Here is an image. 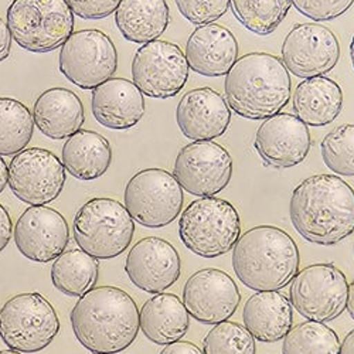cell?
<instances>
[{
    "mask_svg": "<svg viewBox=\"0 0 354 354\" xmlns=\"http://www.w3.org/2000/svg\"><path fill=\"white\" fill-rule=\"evenodd\" d=\"M292 225L317 245H336L354 232V189L335 174H315L293 190Z\"/></svg>",
    "mask_w": 354,
    "mask_h": 354,
    "instance_id": "cell-1",
    "label": "cell"
},
{
    "mask_svg": "<svg viewBox=\"0 0 354 354\" xmlns=\"http://www.w3.org/2000/svg\"><path fill=\"white\" fill-rule=\"evenodd\" d=\"M70 320L77 340L93 354L121 353L140 330L136 302L116 286L88 290L78 298Z\"/></svg>",
    "mask_w": 354,
    "mask_h": 354,
    "instance_id": "cell-2",
    "label": "cell"
},
{
    "mask_svg": "<svg viewBox=\"0 0 354 354\" xmlns=\"http://www.w3.org/2000/svg\"><path fill=\"white\" fill-rule=\"evenodd\" d=\"M290 77L282 60L268 53L240 57L225 75V101L245 120L261 121L279 113L290 100Z\"/></svg>",
    "mask_w": 354,
    "mask_h": 354,
    "instance_id": "cell-3",
    "label": "cell"
},
{
    "mask_svg": "<svg viewBox=\"0 0 354 354\" xmlns=\"http://www.w3.org/2000/svg\"><path fill=\"white\" fill-rule=\"evenodd\" d=\"M232 270L257 292H274L290 283L299 271V250L288 232L258 225L244 232L232 248Z\"/></svg>",
    "mask_w": 354,
    "mask_h": 354,
    "instance_id": "cell-4",
    "label": "cell"
},
{
    "mask_svg": "<svg viewBox=\"0 0 354 354\" xmlns=\"http://www.w3.org/2000/svg\"><path fill=\"white\" fill-rule=\"evenodd\" d=\"M240 235V214L224 198L194 200L179 218V237L183 245L201 258L225 255L232 251Z\"/></svg>",
    "mask_w": 354,
    "mask_h": 354,
    "instance_id": "cell-5",
    "label": "cell"
},
{
    "mask_svg": "<svg viewBox=\"0 0 354 354\" xmlns=\"http://www.w3.org/2000/svg\"><path fill=\"white\" fill-rule=\"evenodd\" d=\"M73 232L82 252L97 259H112L131 245L135 221L122 203L97 197L86 201L77 212Z\"/></svg>",
    "mask_w": 354,
    "mask_h": 354,
    "instance_id": "cell-6",
    "label": "cell"
},
{
    "mask_svg": "<svg viewBox=\"0 0 354 354\" xmlns=\"http://www.w3.org/2000/svg\"><path fill=\"white\" fill-rule=\"evenodd\" d=\"M6 19L12 39L30 53L60 48L74 32L67 0H13Z\"/></svg>",
    "mask_w": 354,
    "mask_h": 354,
    "instance_id": "cell-7",
    "label": "cell"
},
{
    "mask_svg": "<svg viewBox=\"0 0 354 354\" xmlns=\"http://www.w3.org/2000/svg\"><path fill=\"white\" fill-rule=\"evenodd\" d=\"M60 332L53 305L37 292L20 293L0 309V339L19 353H39Z\"/></svg>",
    "mask_w": 354,
    "mask_h": 354,
    "instance_id": "cell-8",
    "label": "cell"
},
{
    "mask_svg": "<svg viewBox=\"0 0 354 354\" xmlns=\"http://www.w3.org/2000/svg\"><path fill=\"white\" fill-rule=\"evenodd\" d=\"M124 201L133 221L156 230L169 225L180 216L185 194L171 173L151 167L132 176L125 186Z\"/></svg>",
    "mask_w": 354,
    "mask_h": 354,
    "instance_id": "cell-9",
    "label": "cell"
},
{
    "mask_svg": "<svg viewBox=\"0 0 354 354\" xmlns=\"http://www.w3.org/2000/svg\"><path fill=\"white\" fill-rule=\"evenodd\" d=\"M348 283L335 263H313L293 277L289 304L309 322L337 319L347 305Z\"/></svg>",
    "mask_w": 354,
    "mask_h": 354,
    "instance_id": "cell-10",
    "label": "cell"
},
{
    "mask_svg": "<svg viewBox=\"0 0 354 354\" xmlns=\"http://www.w3.org/2000/svg\"><path fill=\"white\" fill-rule=\"evenodd\" d=\"M60 73L82 90H95L118 70V51L101 30L86 28L73 33L58 55Z\"/></svg>",
    "mask_w": 354,
    "mask_h": 354,
    "instance_id": "cell-11",
    "label": "cell"
},
{
    "mask_svg": "<svg viewBox=\"0 0 354 354\" xmlns=\"http://www.w3.org/2000/svg\"><path fill=\"white\" fill-rule=\"evenodd\" d=\"M132 80L143 95L173 98L189 80L186 55L179 46L166 40L142 44L132 60Z\"/></svg>",
    "mask_w": 354,
    "mask_h": 354,
    "instance_id": "cell-12",
    "label": "cell"
},
{
    "mask_svg": "<svg viewBox=\"0 0 354 354\" xmlns=\"http://www.w3.org/2000/svg\"><path fill=\"white\" fill-rule=\"evenodd\" d=\"M173 176L189 194L214 197L231 182L232 159L227 149L213 140L192 142L177 153Z\"/></svg>",
    "mask_w": 354,
    "mask_h": 354,
    "instance_id": "cell-13",
    "label": "cell"
},
{
    "mask_svg": "<svg viewBox=\"0 0 354 354\" xmlns=\"http://www.w3.org/2000/svg\"><path fill=\"white\" fill-rule=\"evenodd\" d=\"M9 187L23 203L46 205L62 194L66 169L53 152L30 147L15 155L9 163Z\"/></svg>",
    "mask_w": 354,
    "mask_h": 354,
    "instance_id": "cell-14",
    "label": "cell"
},
{
    "mask_svg": "<svg viewBox=\"0 0 354 354\" xmlns=\"http://www.w3.org/2000/svg\"><path fill=\"white\" fill-rule=\"evenodd\" d=\"M282 63L298 78L322 77L340 60V43L329 27L319 23H299L282 43Z\"/></svg>",
    "mask_w": 354,
    "mask_h": 354,
    "instance_id": "cell-15",
    "label": "cell"
},
{
    "mask_svg": "<svg viewBox=\"0 0 354 354\" xmlns=\"http://www.w3.org/2000/svg\"><path fill=\"white\" fill-rule=\"evenodd\" d=\"M182 302L194 320L216 326L237 312L241 293L227 272L204 268L186 281Z\"/></svg>",
    "mask_w": 354,
    "mask_h": 354,
    "instance_id": "cell-16",
    "label": "cell"
},
{
    "mask_svg": "<svg viewBox=\"0 0 354 354\" xmlns=\"http://www.w3.org/2000/svg\"><path fill=\"white\" fill-rule=\"evenodd\" d=\"M13 239L27 259L47 263L60 257L70 243V228L63 214L46 205H32L17 220Z\"/></svg>",
    "mask_w": 354,
    "mask_h": 354,
    "instance_id": "cell-17",
    "label": "cell"
},
{
    "mask_svg": "<svg viewBox=\"0 0 354 354\" xmlns=\"http://www.w3.org/2000/svg\"><path fill=\"white\" fill-rule=\"evenodd\" d=\"M125 272L129 281L147 293H163L182 275L179 252L166 240L146 237L128 252Z\"/></svg>",
    "mask_w": 354,
    "mask_h": 354,
    "instance_id": "cell-18",
    "label": "cell"
},
{
    "mask_svg": "<svg viewBox=\"0 0 354 354\" xmlns=\"http://www.w3.org/2000/svg\"><path fill=\"white\" fill-rule=\"evenodd\" d=\"M309 128L290 113H277L257 131L255 149L271 166L289 169L301 165L310 151Z\"/></svg>",
    "mask_w": 354,
    "mask_h": 354,
    "instance_id": "cell-19",
    "label": "cell"
},
{
    "mask_svg": "<svg viewBox=\"0 0 354 354\" xmlns=\"http://www.w3.org/2000/svg\"><path fill=\"white\" fill-rule=\"evenodd\" d=\"M176 121L187 139L210 142L227 132L231 109L225 98L213 88H194L186 93L177 105Z\"/></svg>",
    "mask_w": 354,
    "mask_h": 354,
    "instance_id": "cell-20",
    "label": "cell"
},
{
    "mask_svg": "<svg viewBox=\"0 0 354 354\" xmlns=\"http://www.w3.org/2000/svg\"><path fill=\"white\" fill-rule=\"evenodd\" d=\"M239 41L235 36L217 23L198 26L186 44L189 68L204 77L227 75L239 60Z\"/></svg>",
    "mask_w": 354,
    "mask_h": 354,
    "instance_id": "cell-21",
    "label": "cell"
},
{
    "mask_svg": "<svg viewBox=\"0 0 354 354\" xmlns=\"http://www.w3.org/2000/svg\"><path fill=\"white\" fill-rule=\"evenodd\" d=\"M91 111L102 127L125 131L140 122L146 106L143 94L133 81L111 78L93 90Z\"/></svg>",
    "mask_w": 354,
    "mask_h": 354,
    "instance_id": "cell-22",
    "label": "cell"
},
{
    "mask_svg": "<svg viewBox=\"0 0 354 354\" xmlns=\"http://www.w3.org/2000/svg\"><path fill=\"white\" fill-rule=\"evenodd\" d=\"M33 121L36 128L48 139H68L84 125L82 101L67 88H50L36 100Z\"/></svg>",
    "mask_w": 354,
    "mask_h": 354,
    "instance_id": "cell-23",
    "label": "cell"
},
{
    "mask_svg": "<svg viewBox=\"0 0 354 354\" xmlns=\"http://www.w3.org/2000/svg\"><path fill=\"white\" fill-rule=\"evenodd\" d=\"M244 328L261 343H277L293 328V309L278 290L257 292L243 309Z\"/></svg>",
    "mask_w": 354,
    "mask_h": 354,
    "instance_id": "cell-24",
    "label": "cell"
},
{
    "mask_svg": "<svg viewBox=\"0 0 354 354\" xmlns=\"http://www.w3.org/2000/svg\"><path fill=\"white\" fill-rule=\"evenodd\" d=\"M292 106L295 116L306 127H326L343 109V90L328 77L306 78L295 88Z\"/></svg>",
    "mask_w": 354,
    "mask_h": 354,
    "instance_id": "cell-25",
    "label": "cell"
},
{
    "mask_svg": "<svg viewBox=\"0 0 354 354\" xmlns=\"http://www.w3.org/2000/svg\"><path fill=\"white\" fill-rule=\"evenodd\" d=\"M190 328L189 313L173 293H158L139 310V329L145 337L159 346L179 342Z\"/></svg>",
    "mask_w": 354,
    "mask_h": 354,
    "instance_id": "cell-26",
    "label": "cell"
},
{
    "mask_svg": "<svg viewBox=\"0 0 354 354\" xmlns=\"http://www.w3.org/2000/svg\"><path fill=\"white\" fill-rule=\"evenodd\" d=\"M170 8L166 0H121L115 12V24L125 40L146 44L166 32Z\"/></svg>",
    "mask_w": 354,
    "mask_h": 354,
    "instance_id": "cell-27",
    "label": "cell"
},
{
    "mask_svg": "<svg viewBox=\"0 0 354 354\" xmlns=\"http://www.w3.org/2000/svg\"><path fill=\"white\" fill-rule=\"evenodd\" d=\"M62 163L78 180H97L108 171L112 163L111 145L98 132L80 129L66 140Z\"/></svg>",
    "mask_w": 354,
    "mask_h": 354,
    "instance_id": "cell-28",
    "label": "cell"
},
{
    "mask_svg": "<svg viewBox=\"0 0 354 354\" xmlns=\"http://www.w3.org/2000/svg\"><path fill=\"white\" fill-rule=\"evenodd\" d=\"M100 278V262L81 250L64 251L51 267V282L62 293L81 298L94 289Z\"/></svg>",
    "mask_w": 354,
    "mask_h": 354,
    "instance_id": "cell-29",
    "label": "cell"
},
{
    "mask_svg": "<svg viewBox=\"0 0 354 354\" xmlns=\"http://www.w3.org/2000/svg\"><path fill=\"white\" fill-rule=\"evenodd\" d=\"M35 133V121L24 104L0 98V156L17 155L26 149Z\"/></svg>",
    "mask_w": 354,
    "mask_h": 354,
    "instance_id": "cell-30",
    "label": "cell"
},
{
    "mask_svg": "<svg viewBox=\"0 0 354 354\" xmlns=\"http://www.w3.org/2000/svg\"><path fill=\"white\" fill-rule=\"evenodd\" d=\"M232 15L258 36L274 33L292 6L290 0H230Z\"/></svg>",
    "mask_w": 354,
    "mask_h": 354,
    "instance_id": "cell-31",
    "label": "cell"
},
{
    "mask_svg": "<svg viewBox=\"0 0 354 354\" xmlns=\"http://www.w3.org/2000/svg\"><path fill=\"white\" fill-rule=\"evenodd\" d=\"M340 342L324 323L304 322L283 337L282 354H339Z\"/></svg>",
    "mask_w": 354,
    "mask_h": 354,
    "instance_id": "cell-32",
    "label": "cell"
},
{
    "mask_svg": "<svg viewBox=\"0 0 354 354\" xmlns=\"http://www.w3.org/2000/svg\"><path fill=\"white\" fill-rule=\"evenodd\" d=\"M320 153L332 173L354 176V124L340 125L324 136Z\"/></svg>",
    "mask_w": 354,
    "mask_h": 354,
    "instance_id": "cell-33",
    "label": "cell"
},
{
    "mask_svg": "<svg viewBox=\"0 0 354 354\" xmlns=\"http://www.w3.org/2000/svg\"><path fill=\"white\" fill-rule=\"evenodd\" d=\"M255 339L234 322H223L203 339V354H255Z\"/></svg>",
    "mask_w": 354,
    "mask_h": 354,
    "instance_id": "cell-34",
    "label": "cell"
},
{
    "mask_svg": "<svg viewBox=\"0 0 354 354\" xmlns=\"http://www.w3.org/2000/svg\"><path fill=\"white\" fill-rule=\"evenodd\" d=\"M176 6L187 21L194 26H204L216 23L225 15L230 0H176Z\"/></svg>",
    "mask_w": 354,
    "mask_h": 354,
    "instance_id": "cell-35",
    "label": "cell"
},
{
    "mask_svg": "<svg viewBox=\"0 0 354 354\" xmlns=\"http://www.w3.org/2000/svg\"><path fill=\"white\" fill-rule=\"evenodd\" d=\"M301 15L310 20L330 21L344 15L354 3V0H290Z\"/></svg>",
    "mask_w": 354,
    "mask_h": 354,
    "instance_id": "cell-36",
    "label": "cell"
},
{
    "mask_svg": "<svg viewBox=\"0 0 354 354\" xmlns=\"http://www.w3.org/2000/svg\"><path fill=\"white\" fill-rule=\"evenodd\" d=\"M73 15L84 20H101L116 12L121 0H67Z\"/></svg>",
    "mask_w": 354,
    "mask_h": 354,
    "instance_id": "cell-37",
    "label": "cell"
},
{
    "mask_svg": "<svg viewBox=\"0 0 354 354\" xmlns=\"http://www.w3.org/2000/svg\"><path fill=\"white\" fill-rule=\"evenodd\" d=\"M12 230H13V224H12V218L9 216V212L0 204V252H2L10 239H12Z\"/></svg>",
    "mask_w": 354,
    "mask_h": 354,
    "instance_id": "cell-38",
    "label": "cell"
},
{
    "mask_svg": "<svg viewBox=\"0 0 354 354\" xmlns=\"http://www.w3.org/2000/svg\"><path fill=\"white\" fill-rule=\"evenodd\" d=\"M159 354H203V351L190 342L179 340L165 346Z\"/></svg>",
    "mask_w": 354,
    "mask_h": 354,
    "instance_id": "cell-39",
    "label": "cell"
},
{
    "mask_svg": "<svg viewBox=\"0 0 354 354\" xmlns=\"http://www.w3.org/2000/svg\"><path fill=\"white\" fill-rule=\"evenodd\" d=\"M12 48V36L8 24L0 19V63L5 62L10 55Z\"/></svg>",
    "mask_w": 354,
    "mask_h": 354,
    "instance_id": "cell-40",
    "label": "cell"
},
{
    "mask_svg": "<svg viewBox=\"0 0 354 354\" xmlns=\"http://www.w3.org/2000/svg\"><path fill=\"white\" fill-rule=\"evenodd\" d=\"M339 354H354V329L348 332L343 339Z\"/></svg>",
    "mask_w": 354,
    "mask_h": 354,
    "instance_id": "cell-41",
    "label": "cell"
},
{
    "mask_svg": "<svg viewBox=\"0 0 354 354\" xmlns=\"http://www.w3.org/2000/svg\"><path fill=\"white\" fill-rule=\"evenodd\" d=\"M9 182V167L5 162V159L0 156V193H3Z\"/></svg>",
    "mask_w": 354,
    "mask_h": 354,
    "instance_id": "cell-42",
    "label": "cell"
},
{
    "mask_svg": "<svg viewBox=\"0 0 354 354\" xmlns=\"http://www.w3.org/2000/svg\"><path fill=\"white\" fill-rule=\"evenodd\" d=\"M346 309L350 315V317L354 320V281L348 285V293H347V305Z\"/></svg>",
    "mask_w": 354,
    "mask_h": 354,
    "instance_id": "cell-43",
    "label": "cell"
},
{
    "mask_svg": "<svg viewBox=\"0 0 354 354\" xmlns=\"http://www.w3.org/2000/svg\"><path fill=\"white\" fill-rule=\"evenodd\" d=\"M350 58H351V66L354 68V36H353L351 43H350Z\"/></svg>",
    "mask_w": 354,
    "mask_h": 354,
    "instance_id": "cell-44",
    "label": "cell"
},
{
    "mask_svg": "<svg viewBox=\"0 0 354 354\" xmlns=\"http://www.w3.org/2000/svg\"><path fill=\"white\" fill-rule=\"evenodd\" d=\"M0 354H21V353H19V351H16V350H0Z\"/></svg>",
    "mask_w": 354,
    "mask_h": 354,
    "instance_id": "cell-45",
    "label": "cell"
},
{
    "mask_svg": "<svg viewBox=\"0 0 354 354\" xmlns=\"http://www.w3.org/2000/svg\"><path fill=\"white\" fill-rule=\"evenodd\" d=\"M353 255H354V243H353Z\"/></svg>",
    "mask_w": 354,
    "mask_h": 354,
    "instance_id": "cell-46",
    "label": "cell"
}]
</instances>
